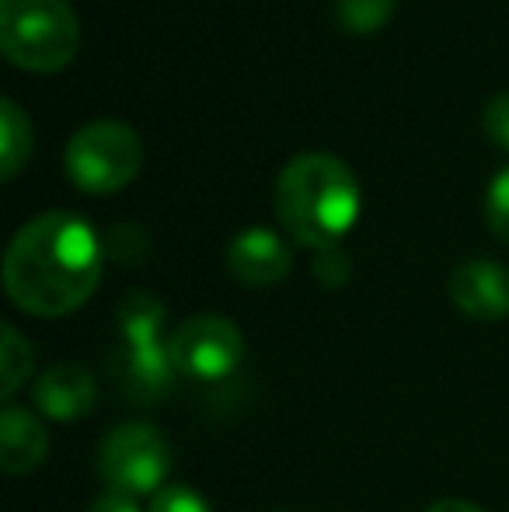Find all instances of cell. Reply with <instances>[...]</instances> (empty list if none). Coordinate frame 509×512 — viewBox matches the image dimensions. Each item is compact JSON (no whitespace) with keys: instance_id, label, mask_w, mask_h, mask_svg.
Wrapping results in <instances>:
<instances>
[{"instance_id":"9","label":"cell","mask_w":509,"mask_h":512,"mask_svg":"<svg viewBox=\"0 0 509 512\" xmlns=\"http://www.w3.org/2000/svg\"><path fill=\"white\" fill-rule=\"evenodd\" d=\"M116 377L133 401L154 405L171 391L178 370L171 363L168 345H123L116 356Z\"/></svg>"},{"instance_id":"7","label":"cell","mask_w":509,"mask_h":512,"mask_svg":"<svg viewBox=\"0 0 509 512\" xmlns=\"http://www.w3.org/2000/svg\"><path fill=\"white\" fill-rule=\"evenodd\" d=\"M447 293L461 314L475 321L509 317V269L492 258H464L447 276Z\"/></svg>"},{"instance_id":"2","label":"cell","mask_w":509,"mask_h":512,"mask_svg":"<svg viewBox=\"0 0 509 512\" xmlns=\"http://www.w3.org/2000/svg\"><path fill=\"white\" fill-rule=\"evenodd\" d=\"M272 206L293 241L321 251L353 230L363 192L342 157L328 150H304L279 168Z\"/></svg>"},{"instance_id":"3","label":"cell","mask_w":509,"mask_h":512,"mask_svg":"<svg viewBox=\"0 0 509 512\" xmlns=\"http://www.w3.org/2000/svg\"><path fill=\"white\" fill-rule=\"evenodd\" d=\"M0 49L18 67L53 74L81 49V18L70 0H0Z\"/></svg>"},{"instance_id":"1","label":"cell","mask_w":509,"mask_h":512,"mask_svg":"<svg viewBox=\"0 0 509 512\" xmlns=\"http://www.w3.org/2000/svg\"><path fill=\"white\" fill-rule=\"evenodd\" d=\"M105 251L95 227L67 209L21 223L4 255V290L25 314L63 317L95 293Z\"/></svg>"},{"instance_id":"16","label":"cell","mask_w":509,"mask_h":512,"mask_svg":"<svg viewBox=\"0 0 509 512\" xmlns=\"http://www.w3.org/2000/svg\"><path fill=\"white\" fill-rule=\"evenodd\" d=\"M485 220L492 234L509 241V164L492 175L489 192H485Z\"/></svg>"},{"instance_id":"5","label":"cell","mask_w":509,"mask_h":512,"mask_svg":"<svg viewBox=\"0 0 509 512\" xmlns=\"http://www.w3.org/2000/svg\"><path fill=\"white\" fill-rule=\"evenodd\" d=\"M98 474L109 492L129 495H157L171 474V443L157 425L126 422L102 439L98 450Z\"/></svg>"},{"instance_id":"4","label":"cell","mask_w":509,"mask_h":512,"mask_svg":"<svg viewBox=\"0 0 509 512\" xmlns=\"http://www.w3.org/2000/svg\"><path fill=\"white\" fill-rule=\"evenodd\" d=\"M67 175L81 192L109 196L140 175L143 140L123 119H91L67 140Z\"/></svg>"},{"instance_id":"11","label":"cell","mask_w":509,"mask_h":512,"mask_svg":"<svg viewBox=\"0 0 509 512\" xmlns=\"http://www.w3.org/2000/svg\"><path fill=\"white\" fill-rule=\"evenodd\" d=\"M46 453V425L25 408H4V415H0V467H4V474L18 478V474L35 471L46 460Z\"/></svg>"},{"instance_id":"18","label":"cell","mask_w":509,"mask_h":512,"mask_svg":"<svg viewBox=\"0 0 509 512\" xmlns=\"http://www.w3.org/2000/svg\"><path fill=\"white\" fill-rule=\"evenodd\" d=\"M482 126H485V133H489V140L496 143V147L509 150V88L496 91V95L485 102Z\"/></svg>"},{"instance_id":"15","label":"cell","mask_w":509,"mask_h":512,"mask_svg":"<svg viewBox=\"0 0 509 512\" xmlns=\"http://www.w3.org/2000/svg\"><path fill=\"white\" fill-rule=\"evenodd\" d=\"M32 373V345L7 324L4 342H0V380H4V398H11Z\"/></svg>"},{"instance_id":"21","label":"cell","mask_w":509,"mask_h":512,"mask_svg":"<svg viewBox=\"0 0 509 512\" xmlns=\"http://www.w3.org/2000/svg\"><path fill=\"white\" fill-rule=\"evenodd\" d=\"M426 512H482V509L471 506V502H464V499H443V502H433Z\"/></svg>"},{"instance_id":"8","label":"cell","mask_w":509,"mask_h":512,"mask_svg":"<svg viewBox=\"0 0 509 512\" xmlns=\"http://www.w3.org/2000/svg\"><path fill=\"white\" fill-rule=\"evenodd\" d=\"M227 269L238 283L245 286H272L290 276L293 251L276 230L269 227H245L231 237L224 255Z\"/></svg>"},{"instance_id":"10","label":"cell","mask_w":509,"mask_h":512,"mask_svg":"<svg viewBox=\"0 0 509 512\" xmlns=\"http://www.w3.org/2000/svg\"><path fill=\"white\" fill-rule=\"evenodd\" d=\"M95 380L74 363H60L35 380V405L56 422H74L95 408Z\"/></svg>"},{"instance_id":"20","label":"cell","mask_w":509,"mask_h":512,"mask_svg":"<svg viewBox=\"0 0 509 512\" xmlns=\"http://www.w3.org/2000/svg\"><path fill=\"white\" fill-rule=\"evenodd\" d=\"M88 512H140V506H136V499H129V495L109 492V495H102Z\"/></svg>"},{"instance_id":"12","label":"cell","mask_w":509,"mask_h":512,"mask_svg":"<svg viewBox=\"0 0 509 512\" xmlns=\"http://www.w3.org/2000/svg\"><path fill=\"white\" fill-rule=\"evenodd\" d=\"M32 119L14 98H0V175L14 178L32 157Z\"/></svg>"},{"instance_id":"14","label":"cell","mask_w":509,"mask_h":512,"mask_svg":"<svg viewBox=\"0 0 509 512\" xmlns=\"http://www.w3.org/2000/svg\"><path fill=\"white\" fill-rule=\"evenodd\" d=\"M398 0H332L335 25L346 28V32H377L391 21Z\"/></svg>"},{"instance_id":"19","label":"cell","mask_w":509,"mask_h":512,"mask_svg":"<svg viewBox=\"0 0 509 512\" xmlns=\"http://www.w3.org/2000/svg\"><path fill=\"white\" fill-rule=\"evenodd\" d=\"M314 276H318L321 286H342L349 279V255L339 244L321 248L318 258H314Z\"/></svg>"},{"instance_id":"6","label":"cell","mask_w":509,"mask_h":512,"mask_svg":"<svg viewBox=\"0 0 509 512\" xmlns=\"http://www.w3.org/2000/svg\"><path fill=\"white\" fill-rule=\"evenodd\" d=\"M171 363H175L178 377L189 380H224L245 359V335L231 317L220 314H196L175 328L168 338Z\"/></svg>"},{"instance_id":"13","label":"cell","mask_w":509,"mask_h":512,"mask_svg":"<svg viewBox=\"0 0 509 512\" xmlns=\"http://www.w3.org/2000/svg\"><path fill=\"white\" fill-rule=\"evenodd\" d=\"M164 304L150 293H129L119 304V335L123 345H161L164 342Z\"/></svg>"},{"instance_id":"17","label":"cell","mask_w":509,"mask_h":512,"mask_svg":"<svg viewBox=\"0 0 509 512\" xmlns=\"http://www.w3.org/2000/svg\"><path fill=\"white\" fill-rule=\"evenodd\" d=\"M150 512H213V509H210V502H206L199 492H192V488L168 485L154 495Z\"/></svg>"}]
</instances>
